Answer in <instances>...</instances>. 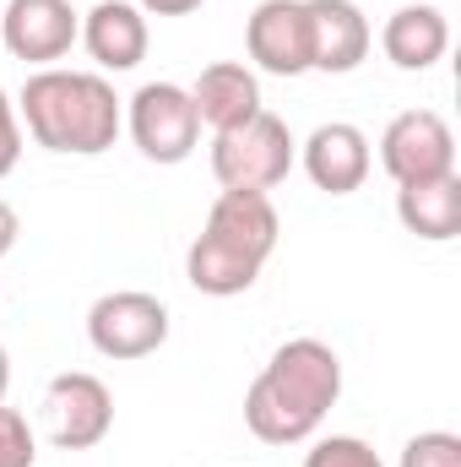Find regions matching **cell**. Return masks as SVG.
<instances>
[{
    "instance_id": "cell-1",
    "label": "cell",
    "mask_w": 461,
    "mask_h": 467,
    "mask_svg": "<svg viewBox=\"0 0 461 467\" xmlns=\"http://www.w3.org/2000/svg\"><path fill=\"white\" fill-rule=\"evenodd\" d=\"M343 397V358L321 337H293L266 358L244 391V424L261 446L310 441Z\"/></svg>"
},
{
    "instance_id": "cell-2",
    "label": "cell",
    "mask_w": 461,
    "mask_h": 467,
    "mask_svg": "<svg viewBox=\"0 0 461 467\" xmlns=\"http://www.w3.org/2000/svg\"><path fill=\"white\" fill-rule=\"evenodd\" d=\"M16 119L44 152H71V158L109 152L125 125L115 88L98 71H60V66H44L22 82Z\"/></svg>"
},
{
    "instance_id": "cell-3",
    "label": "cell",
    "mask_w": 461,
    "mask_h": 467,
    "mask_svg": "<svg viewBox=\"0 0 461 467\" xmlns=\"http://www.w3.org/2000/svg\"><path fill=\"white\" fill-rule=\"evenodd\" d=\"M277 234H282V223H277L271 196H261V191H223L212 202L201 234L185 250L190 288L212 294V299H233V294L255 288L261 266L277 250Z\"/></svg>"
},
{
    "instance_id": "cell-4",
    "label": "cell",
    "mask_w": 461,
    "mask_h": 467,
    "mask_svg": "<svg viewBox=\"0 0 461 467\" xmlns=\"http://www.w3.org/2000/svg\"><path fill=\"white\" fill-rule=\"evenodd\" d=\"M293 163H299V141H293L288 119H277L271 109L212 136V174L223 191H261L266 196L288 180Z\"/></svg>"
},
{
    "instance_id": "cell-5",
    "label": "cell",
    "mask_w": 461,
    "mask_h": 467,
    "mask_svg": "<svg viewBox=\"0 0 461 467\" xmlns=\"http://www.w3.org/2000/svg\"><path fill=\"white\" fill-rule=\"evenodd\" d=\"M125 125H130L136 152L152 158V163H185L201 147V115L190 104V88H179V82L136 88V99L125 109Z\"/></svg>"
},
{
    "instance_id": "cell-6",
    "label": "cell",
    "mask_w": 461,
    "mask_h": 467,
    "mask_svg": "<svg viewBox=\"0 0 461 467\" xmlns=\"http://www.w3.org/2000/svg\"><path fill=\"white\" fill-rule=\"evenodd\" d=\"M87 343L115 364L147 358V353H158L169 343V305L158 294H141V288L104 294L87 310Z\"/></svg>"
},
{
    "instance_id": "cell-7",
    "label": "cell",
    "mask_w": 461,
    "mask_h": 467,
    "mask_svg": "<svg viewBox=\"0 0 461 467\" xmlns=\"http://www.w3.org/2000/svg\"><path fill=\"white\" fill-rule=\"evenodd\" d=\"M44 424H49V441L60 451H93L115 430V397L98 375L66 369L44 391Z\"/></svg>"
},
{
    "instance_id": "cell-8",
    "label": "cell",
    "mask_w": 461,
    "mask_h": 467,
    "mask_svg": "<svg viewBox=\"0 0 461 467\" xmlns=\"http://www.w3.org/2000/svg\"><path fill=\"white\" fill-rule=\"evenodd\" d=\"M380 169L396 185L456 174V136H451V125L435 109H402L380 136Z\"/></svg>"
},
{
    "instance_id": "cell-9",
    "label": "cell",
    "mask_w": 461,
    "mask_h": 467,
    "mask_svg": "<svg viewBox=\"0 0 461 467\" xmlns=\"http://www.w3.org/2000/svg\"><path fill=\"white\" fill-rule=\"evenodd\" d=\"M0 38L11 49V60H27L44 71L71 55V44L82 38V16L71 0H5Z\"/></svg>"
},
{
    "instance_id": "cell-10",
    "label": "cell",
    "mask_w": 461,
    "mask_h": 467,
    "mask_svg": "<svg viewBox=\"0 0 461 467\" xmlns=\"http://www.w3.org/2000/svg\"><path fill=\"white\" fill-rule=\"evenodd\" d=\"M244 49L271 77H304L310 71V11H304V0H261L244 22Z\"/></svg>"
},
{
    "instance_id": "cell-11",
    "label": "cell",
    "mask_w": 461,
    "mask_h": 467,
    "mask_svg": "<svg viewBox=\"0 0 461 467\" xmlns=\"http://www.w3.org/2000/svg\"><path fill=\"white\" fill-rule=\"evenodd\" d=\"M299 163H304V174H310L315 191H326V196H353V191H364V180H369V169H374V152H369V136H364L358 125L326 119V125H315V130L304 136Z\"/></svg>"
},
{
    "instance_id": "cell-12",
    "label": "cell",
    "mask_w": 461,
    "mask_h": 467,
    "mask_svg": "<svg viewBox=\"0 0 461 467\" xmlns=\"http://www.w3.org/2000/svg\"><path fill=\"white\" fill-rule=\"evenodd\" d=\"M304 11H310V71L347 77L369 60L374 33L353 0H304Z\"/></svg>"
},
{
    "instance_id": "cell-13",
    "label": "cell",
    "mask_w": 461,
    "mask_h": 467,
    "mask_svg": "<svg viewBox=\"0 0 461 467\" xmlns=\"http://www.w3.org/2000/svg\"><path fill=\"white\" fill-rule=\"evenodd\" d=\"M98 71H136L147 60V16L136 0H98L82 16V38Z\"/></svg>"
},
{
    "instance_id": "cell-14",
    "label": "cell",
    "mask_w": 461,
    "mask_h": 467,
    "mask_svg": "<svg viewBox=\"0 0 461 467\" xmlns=\"http://www.w3.org/2000/svg\"><path fill=\"white\" fill-rule=\"evenodd\" d=\"M380 49L396 71H429L451 49V22L440 5H402L380 27Z\"/></svg>"
},
{
    "instance_id": "cell-15",
    "label": "cell",
    "mask_w": 461,
    "mask_h": 467,
    "mask_svg": "<svg viewBox=\"0 0 461 467\" xmlns=\"http://www.w3.org/2000/svg\"><path fill=\"white\" fill-rule=\"evenodd\" d=\"M190 104H196L201 125L233 130V125H244L250 115H261V77L250 66H239V60H218V66H207L196 77Z\"/></svg>"
},
{
    "instance_id": "cell-16",
    "label": "cell",
    "mask_w": 461,
    "mask_h": 467,
    "mask_svg": "<svg viewBox=\"0 0 461 467\" xmlns=\"http://www.w3.org/2000/svg\"><path fill=\"white\" fill-rule=\"evenodd\" d=\"M396 218L402 229L446 244L461 234V174H440V180H418V185H396Z\"/></svg>"
},
{
    "instance_id": "cell-17",
    "label": "cell",
    "mask_w": 461,
    "mask_h": 467,
    "mask_svg": "<svg viewBox=\"0 0 461 467\" xmlns=\"http://www.w3.org/2000/svg\"><path fill=\"white\" fill-rule=\"evenodd\" d=\"M304 467H385V462H380L374 446L358 441V435H326V441H315V446L304 451Z\"/></svg>"
},
{
    "instance_id": "cell-18",
    "label": "cell",
    "mask_w": 461,
    "mask_h": 467,
    "mask_svg": "<svg viewBox=\"0 0 461 467\" xmlns=\"http://www.w3.org/2000/svg\"><path fill=\"white\" fill-rule=\"evenodd\" d=\"M38 462V441H33V424L0 402V467H33Z\"/></svg>"
},
{
    "instance_id": "cell-19",
    "label": "cell",
    "mask_w": 461,
    "mask_h": 467,
    "mask_svg": "<svg viewBox=\"0 0 461 467\" xmlns=\"http://www.w3.org/2000/svg\"><path fill=\"white\" fill-rule=\"evenodd\" d=\"M402 467H461V441L451 430L413 435V441L402 446Z\"/></svg>"
},
{
    "instance_id": "cell-20",
    "label": "cell",
    "mask_w": 461,
    "mask_h": 467,
    "mask_svg": "<svg viewBox=\"0 0 461 467\" xmlns=\"http://www.w3.org/2000/svg\"><path fill=\"white\" fill-rule=\"evenodd\" d=\"M16 163H22V119H16V104H11L5 88H0V180H5Z\"/></svg>"
},
{
    "instance_id": "cell-21",
    "label": "cell",
    "mask_w": 461,
    "mask_h": 467,
    "mask_svg": "<svg viewBox=\"0 0 461 467\" xmlns=\"http://www.w3.org/2000/svg\"><path fill=\"white\" fill-rule=\"evenodd\" d=\"M136 5H141V16H190L207 0H136Z\"/></svg>"
},
{
    "instance_id": "cell-22",
    "label": "cell",
    "mask_w": 461,
    "mask_h": 467,
    "mask_svg": "<svg viewBox=\"0 0 461 467\" xmlns=\"http://www.w3.org/2000/svg\"><path fill=\"white\" fill-rule=\"evenodd\" d=\"M16 234H22V223H16V213H11V207L0 202V261H5L11 250H16Z\"/></svg>"
},
{
    "instance_id": "cell-23",
    "label": "cell",
    "mask_w": 461,
    "mask_h": 467,
    "mask_svg": "<svg viewBox=\"0 0 461 467\" xmlns=\"http://www.w3.org/2000/svg\"><path fill=\"white\" fill-rule=\"evenodd\" d=\"M5 386H11V353L0 348V402H5Z\"/></svg>"
}]
</instances>
